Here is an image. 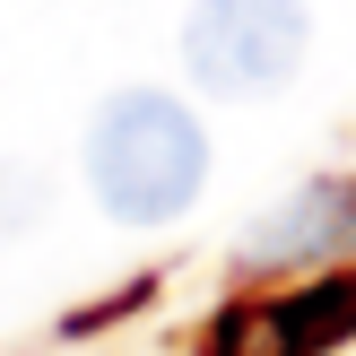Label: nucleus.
<instances>
[{"mask_svg":"<svg viewBox=\"0 0 356 356\" xmlns=\"http://www.w3.org/2000/svg\"><path fill=\"white\" fill-rule=\"evenodd\" d=\"M87 183H96V200L122 226L183 218L200 200V183H209V139L183 113V96H165V87L113 96L96 113V131H87Z\"/></svg>","mask_w":356,"mask_h":356,"instance_id":"nucleus-1","label":"nucleus"},{"mask_svg":"<svg viewBox=\"0 0 356 356\" xmlns=\"http://www.w3.org/2000/svg\"><path fill=\"white\" fill-rule=\"evenodd\" d=\"M305 0H200L183 17V70L209 96H270L305 61Z\"/></svg>","mask_w":356,"mask_h":356,"instance_id":"nucleus-2","label":"nucleus"},{"mask_svg":"<svg viewBox=\"0 0 356 356\" xmlns=\"http://www.w3.org/2000/svg\"><path fill=\"white\" fill-rule=\"evenodd\" d=\"M339 330H356V278H322L305 296H270V305L235 313L218 330V356H305Z\"/></svg>","mask_w":356,"mask_h":356,"instance_id":"nucleus-3","label":"nucleus"},{"mask_svg":"<svg viewBox=\"0 0 356 356\" xmlns=\"http://www.w3.org/2000/svg\"><path fill=\"white\" fill-rule=\"evenodd\" d=\"M330 243H356V183H322L270 218V235L252 243V261H305V252H330Z\"/></svg>","mask_w":356,"mask_h":356,"instance_id":"nucleus-4","label":"nucleus"}]
</instances>
